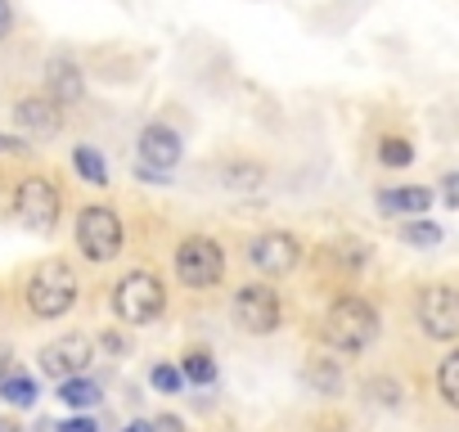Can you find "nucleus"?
I'll list each match as a JSON object with an SVG mask.
<instances>
[{"mask_svg":"<svg viewBox=\"0 0 459 432\" xmlns=\"http://www.w3.org/2000/svg\"><path fill=\"white\" fill-rule=\"evenodd\" d=\"M378 338V311L365 298H338L325 311V342L333 351H365Z\"/></svg>","mask_w":459,"mask_h":432,"instance_id":"nucleus-1","label":"nucleus"},{"mask_svg":"<svg viewBox=\"0 0 459 432\" xmlns=\"http://www.w3.org/2000/svg\"><path fill=\"white\" fill-rule=\"evenodd\" d=\"M162 307H167V289L149 271H131L113 289V311L122 324H153L162 315Z\"/></svg>","mask_w":459,"mask_h":432,"instance_id":"nucleus-2","label":"nucleus"},{"mask_svg":"<svg viewBox=\"0 0 459 432\" xmlns=\"http://www.w3.org/2000/svg\"><path fill=\"white\" fill-rule=\"evenodd\" d=\"M77 302V275L64 266V262H46L37 266V275L28 280V307L41 315V320H59L68 315Z\"/></svg>","mask_w":459,"mask_h":432,"instance_id":"nucleus-3","label":"nucleus"},{"mask_svg":"<svg viewBox=\"0 0 459 432\" xmlns=\"http://www.w3.org/2000/svg\"><path fill=\"white\" fill-rule=\"evenodd\" d=\"M230 315H235V324L253 338H266L280 329L284 320V307H280V293L266 289V284H244L235 298H230Z\"/></svg>","mask_w":459,"mask_h":432,"instance_id":"nucleus-4","label":"nucleus"},{"mask_svg":"<svg viewBox=\"0 0 459 432\" xmlns=\"http://www.w3.org/2000/svg\"><path fill=\"white\" fill-rule=\"evenodd\" d=\"M176 275H180L185 289H212V284H221V275H225L221 244L216 239H203V235L185 239L176 248Z\"/></svg>","mask_w":459,"mask_h":432,"instance_id":"nucleus-5","label":"nucleus"},{"mask_svg":"<svg viewBox=\"0 0 459 432\" xmlns=\"http://www.w3.org/2000/svg\"><path fill=\"white\" fill-rule=\"evenodd\" d=\"M77 248L86 262H113L122 253V221L113 207H86L77 216Z\"/></svg>","mask_w":459,"mask_h":432,"instance_id":"nucleus-6","label":"nucleus"},{"mask_svg":"<svg viewBox=\"0 0 459 432\" xmlns=\"http://www.w3.org/2000/svg\"><path fill=\"white\" fill-rule=\"evenodd\" d=\"M419 329L437 342L459 338V289L450 284H428L419 293Z\"/></svg>","mask_w":459,"mask_h":432,"instance_id":"nucleus-7","label":"nucleus"},{"mask_svg":"<svg viewBox=\"0 0 459 432\" xmlns=\"http://www.w3.org/2000/svg\"><path fill=\"white\" fill-rule=\"evenodd\" d=\"M14 216L32 230H55L59 221V189L46 180V176H28L19 189H14Z\"/></svg>","mask_w":459,"mask_h":432,"instance_id":"nucleus-8","label":"nucleus"},{"mask_svg":"<svg viewBox=\"0 0 459 432\" xmlns=\"http://www.w3.org/2000/svg\"><path fill=\"white\" fill-rule=\"evenodd\" d=\"M248 262H253L262 275H289V271H298V262H302V244H298L293 235H284V230H271V235H257V239L248 244Z\"/></svg>","mask_w":459,"mask_h":432,"instance_id":"nucleus-9","label":"nucleus"},{"mask_svg":"<svg viewBox=\"0 0 459 432\" xmlns=\"http://www.w3.org/2000/svg\"><path fill=\"white\" fill-rule=\"evenodd\" d=\"M91 360H95V347H91V338H86V333L55 338V342L41 351V369H46L50 378H73V374H82Z\"/></svg>","mask_w":459,"mask_h":432,"instance_id":"nucleus-10","label":"nucleus"},{"mask_svg":"<svg viewBox=\"0 0 459 432\" xmlns=\"http://www.w3.org/2000/svg\"><path fill=\"white\" fill-rule=\"evenodd\" d=\"M180 153H185V144H180V135H176L171 126L149 122V126L140 131V167H153V171L167 176V171L180 162Z\"/></svg>","mask_w":459,"mask_h":432,"instance_id":"nucleus-11","label":"nucleus"},{"mask_svg":"<svg viewBox=\"0 0 459 432\" xmlns=\"http://www.w3.org/2000/svg\"><path fill=\"white\" fill-rule=\"evenodd\" d=\"M14 122H19V131L46 140V135H59V126H64V108H59L50 95H28V99L14 104Z\"/></svg>","mask_w":459,"mask_h":432,"instance_id":"nucleus-12","label":"nucleus"},{"mask_svg":"<svg viewBox=\"0 0 459 432\" xmlns=\"http://www.w3.org/2000/svg\"><path fill=\"white\" fill-rule=\"evenodd\" d=\"M46 95L59 104V108H68V104H77L82 95H86V82H82V68L73 64V59H55L50 68H46Z\"/></svg>","mask_w":459,"mask_h":432,"instance_id":"nucleus-13","label":"nucleus"},{"mask_svg":"<svg viewBox=\"0 0 459 432\" xmlns=\"http://www.w3.org/2000/svg\"><path fill=\"white\" fill-rule=\"evenodd\" d=\"M378 207L392 212V216H423L432 207V189H419V185H410V189H383L378 194Z\"/></svg>","mask_w":459,"mask_h":432,"instance_id":"nucleus-14","label":"nucleus"},{"mask_svg":"<svg viewBox=\"0 0 459 432\" xmlns=\"http://www.w3.org/2000/svg\"><path fill=\"white\" fill-rule=\"evenodd\" d=\"M302 378H307V387H316L320 396H338V392H342V369H338V360L316 356V360H307Z\"/></svg>","mask_w":459,"mask_h":432,"instance_id":"nucleus-15","label":"nucleus"},{"mask_svg":"<svg viewBox=\"0 0 459 432\" xmlns=\"http://www.w3.org/2000/svg\"><path fill=\"white\" fill-rule=\"evenodd\" d=\"M104 392L91 383V378H82V374H73V378H59V401L64 405H73V410H86V405H95Z\"/></svg>","mask_w":459,"mask_h":432,"instance_id":"nucleus-16","label":"nucleus"},{"mask_svg":"<svg viewBox=\"0 0 459 432\" xmlns=\"http://www.w3.org/2000/svg\"><path fill=\"white\" fill-rule=\"evenodd\" d=\"M0 396L23 410V405H37L41 387H37V378H28V374H5V378H0Z\"/></svg>","mask_w":459,"mask_h":432,"instance_id":"nucleus-17","label":"nucleus"},{"mask_svg":"<svg viewBox=\"0 0 459 432\" xmlns=\"http://www.w3.org/2000/svg\"><path fill=\"white\" fill-rule=\"evenodd\" d=\"M262 176H266V171H262L257 162H225V167H221V185H225V189H257Z\"/></svg>","mask_w":459,"mask_h":432,"instance_id":"nucleus-18","label":"nucleus"},{"mask_svg":"<svg viewBox=\"0 0 459 432\" xmlns=\"http://www.w3.org/2000/svg\"><path fill=\"white\" fill-rule=\"evenodd\" d=\"M73 167H77V176L86 180V185H108V162L95 153V149H73Z\"/></svg>","mask_w":459,"mask_h":432,"instance_id":"nucleus-19","label":"nucleus"},{"mask_svg":"<svg viewBox=\"0 0 459 432\" xmlns=\"http://www.w3.org/2000/svg\"><path fill=\"white\" fill-rule=\"evenodd\" d=\"M437 392L450 410H459V351H450L441 365H437Z\"/></svg>","mask_w":459,"mask_h":432,"instance_id":"nucleus-20","label":"nucleus"},{"mask_svg":"<svg viewBox=\"0 0 459 432\" xmlns=\"http://www.w3.org/2000/svg\"><path fill=\"white\" fill-rule=\"evenodd\" d=\"M180 374H185V383H203V387H207V383L216 378V360H212L207 351H189L185 365H180Z\"/></svg>","mask_w":459,"mask_h":432,"instance_id":"nucleus-21","label":"nucleus"},{"mask_svg":"<svg viewBox=\"0 0 459 432\" xmlns=\"http://www.w3.org/2000/svg\"><path fill=\"white\" fill-rule=\"evenodd\" d=\"M401 239L414 244V248H437L441 244V230L432 221H410V226H401Z\"/></svg>","mask_w":459,"mask_h":432,"instance_id":"nucleus-22","label":"nucleus"},{"mask_svg":"<svg viewBox=\"0 0 459 432\" xmlns=\"http://www.w3.org/2000/svg\"><path fill=\"white\" fill-rule=\"evenodd\" d=\"M378 158H383V167H410V162H414V149H410L405 140L392 135V140L378 144Z\"/></svg>","mask_w":459,"mask_h":432,"instance_id":"nucleus-23","label":"nucleus"},{"mask_svg":"<svg viewBox=\"0 0 459 432\" xmlns=\"http://www.w3.org/2000/svg\"><path fill=\"white\" fill-rule=\"evenodd\" d=\"M365 396L378 401V405H392V410L401 405V387H396L392 378H369V383H365Z\"/></svg>","mask_w":459,"mask_h":432,"instance_id":"nucleus-24","label":"nucleus"},{"mask_svg":"<svg viewBox=\"0 0 459 432\" xmlns=\"http://www.w3.org/2000/svg\"><path fill=\"white\" fill-rule=\"evenodd\" d=\"M149 383H153L158 392H167V396H176V392L185 387V374H180L176 365H158V369L149 374Z\"/></svg>","mask_w":459,"mask_h":432,"instance_id":"nucleus-25","label":"nucleus"},{"mask_svg":"<svg viewBox=\"0 0 459 432\" xmlns=\"http://www.w3.org/2000/svg\"><path fill=\"white\" fill-rule=\"evenodd\" d=\"M333 257H338L347 271H360V266L369 262V248H365V244H338V248H333Z\"/></svg>","mask_w":459,"mask_h":432,"instance_id":"nucleus-26","label":"nucleus"},{"mask_svg":"<svg viewBox=\"0 0 459 432\" xmlns=\"http://www.w3.org/2000/svg\"><path fill=\"white\" fill-rule=\"evenodd\" d=\"M441 198H446V207H459V171H450L441 180Z\"/></svg>","mask_w":459,"mask_h":432,"instance_id":"nucleus-27","label":"nucleus"},{"mask_svg":"<svg viewBox=\"0 0 459 432\" xmlns=\"http://www.w3.org/2000/svg\"><path fill=\"white\" fill-rule=\"evenodd\" d=\"M10 28H14V5H10V0H0V41L10 37Z\"/></svg>","mask_w":459,"mask_h":432,"instance_id":"nucleus-28","label":"nucleus"},{"mask_svg":"<svg viewBox=\"0 0 459 432\" xmlns=\"http://www.w3.org/2000/svg\"><path fill=\"white\" fill-rule=\"evenodd\" d=\"M59 432H100L91 419H68V423H59Z\"/></svg>","mask_w":459,"mask_h":432,"instance_id":"nucleus-29","label":"nucleus"},{"mask_svg":"<svg viewBox=\"0 0 459 432\" xmlns=\"http://www.w3.org/2000/svg\"><path fill=\"white\" fill-rule=\"evenodd\" d=\"M135 176H140V180H149V185H167V176H162V171H153V167H140V162H135Z\"/></svg>","mask_w":459,"mask_h":432,"instance_id":"nucleus-30","label":"nucleus"},{"mask_svg":"<svg viewBox=\"0 0 459 432\" xmlns=\"http://www.w3.org/2000/svg\"><path fill=\"white\" fill-rule=\"evenodd\" d=\"M149 432H185L176 419H158V423H149Z\"/></svg>","mask_w":459,"mask_h":432,"instance_id":"nucleus-31","label":"nucleus"},{"mask_svg":"<svg viewBox=\"0 0 459 432\" xmlns=\"http://www.w3.org/2000/svg\"><path fill=\"white\" fill-rule=\"evenodd\" d=\"M14 149H23L14 135H0V158H5V153H14Z\"/></svg>","mask_w":459,"mask_h":432,"instance_id":"nucleus-32","label":"nucleus"},{"mask_svg":"<svg viewBox=\"0 0 459 432\" xmlns=\"http://www.w3.org/2000/svg\"><path fill=\"white\" fill-rule=\"evenodd\" d=\"M5 374H10V351L0 347V378H5Z\"/></svg>","mask_w":459,"mask_h":432,"instance_id":"nucleus-33","label":"nucleus"},{"mask_svg":"<svg viewBox=\"0 0 459 432\" xmlns=\"http://www.w3.org/2000/svg\"><path fill=\"white\" fill-rule=\"evenodd\" d=\"M122 432H149V423H126Z\"/></svg>","mask_w":459,"mask_h":432,"instance_id":"nucleus-34","label":"nucleus"},{"mask_svg":"<svg viewBox=\"0 0 459 432\" xmlns=\"http://www.w3.org/2000/svg\"><path fill=\"white\" fill-rule=\"evenodd\" d=\"M329 432H351V428H347V423H333V428H329Z\"/></svg>","mask_w":459,"mask_h":432,"instance_id":"nucleus-35","label":"nucleus"}]
</instances>
